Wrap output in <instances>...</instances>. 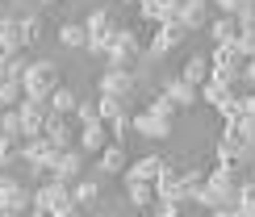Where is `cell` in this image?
Here are the masks:
<instances>
[{
  "mask_svg": "<svg viewBox=\"0 0 255 217\" xmlns=\"http://www.w3.org/2000/svg\"><path fill=\"white\" fill-rule=\"evenodd\" d=\"M59 63L55 59H29L25 75H21V88H25L29 101H50V92L59 88Z\"/></svg>",
  "mask_w": 255,
  "mask_h": 217,
  "instance_id": "6da1fadb",
  "label": "cell"
},
{
  "mask_svg": "<svg viewBox=\"0 0 255 217\" xmlns=\"http://www.w3.org/2000/svg\"><path fill=\"white\" fill-rule=\"evenodd\" d=\"M109 67H130L134 71V63L142 59V42H138L134 29H113V42H109Z\"/></svg>",
  "mask_w": 255,
  "mask_h": 217,
  "instance_id": "7a4b0ae2",
  "label": "cell"
},
{
  "mask_svg": "<svg viewBox=\"0 0 255 217\" xmlns=\"http://www.w3.org/2000/svg\"><path fill=\"white\" fill-rule=\"evenodd\" d=\"M59 155H63V150H59L55 142H50L46 134H42V138H25V142L17 146V159H21V163H29L34 171H50Z\"/></svg>",
  "mask_w": 255,
  "mask_h": 217,
  "instance_id": "3957f363",
  "label": "cell"
},
{
  "mask_svg": "<svg viewBox=\"0 0 255 217\" xmlns=\"http://www.w3.org/2000/svg\"><path fill=\"white\" fill-rule=\"evenodd\" d=\"M63 205H71V188H67V184H59V180H46V184H38V188H34V201H29V213L46 217V213L63 209Z\"/></svg>",
  "mask_w": 255,
  "mask_h": 217,
  "instance_id": "277c9868",
  "label": "cell"
},
{
  "mask_svg": "<svg viewBox=\"0 0 255 217\" xmlns=\"http://www.w3.org/2000/svg\"><path fill=\"white\" fill-rule=\"evenodd\" d=\"M101 92H105V96H118V101L130 105L134 92H138V75H134L130 67H105V75H101Z\"/></svg>",
  "mask_w": 255,
  "mask_h": 217,
  "instance_id": "5b68a950",
  "label": "cell"
},
{
  "mask_svg": "<svg viewBox=\"0 0 255 217\" xmlns=\"http://www.w3.org/2000/svg\"><path fill=\"white\" fill-rule=\"evenodd\" d=\"M184 38H188V29L180 25V21H163V25L155 29V38H151V46H146V54H151V59H163V54H172L176 46H184Z\"/></svg>",
  "mask_w": 255,
  "mask_h": 217,
  "instance_id": "8992f818",
  "label": "cell"
},
{
  "mask_svg": "<svg viewBox=\"0 0 255 217\" xmlns=\"http://www.w3.org/2000/svg\"><path fill=\"white\" fill-rule=\"evenodd\" d=\"M17 113H21V134L25 138H42V125H46V117H50V105L25 96V101L17 105Z\"/></svg>",
  "mask_w": 255,
  "mask_h": 217,
  "instance_id": "52a82bcc",
  "label": "cell"
},
{
  "mask_svg": "<svg viewBox=\"0 0 255 217\" xmlns=\"http://www.w3.org/2000/svg\"><path fill=\"white\" fill-rule=\"evenodd\" d=\"M42 134H46L59 150H76V117L50 113V117H46V125H42Z\"/></svg>",
  "mask_w": 255,
  "mask_h": 217,
  "instance_id": "ba28073f",
  "label": "cell"
},
{
  "mask_svg": "<svg viewBox=\"0 0 255 217\" xmlns=\"http://www.w3.org/2000/svg\"><path fill=\"white\" fill-rule=\"evenodd\" d=\"M130 125H134V129H138L142 138H151V142H163V138H172V134H176V121H163V117L146 113V108L130 117Z\"/></svg>",
  "mask_w": 255,
  "mask_h": 217,
  "instance_id": "9c48e42d",
  "label": "cell"
},
{
  "mask_svg": "<svg viewBox=\"0 0 255 217\" xmlns=\"http://www.w3.org/2000/svg\"><path fill=\"white\" fill-rule=\"evenodd\" d=\"M46 176H50V180H59V184H67V188H71V184H76V180L84 176V155H80V150H63V155L55 159V167H50Z\"/></svg>",
  "mask_w": 255,
  "mask_h": 217,
  "instance_id": "30bf717a",
  "label": "cell"
},
{
  "mask_svg": "<svg viewBox=\"0 0 255 217\" xmlns=\"http://www.w3.org/2000/svg\"><path fill=\"white\" fill-rule=\"evenodd\" d=\"M176 21L188 29V34H197V29H205L209 21V0H180V13H176Z\"/></svg>",
  "mask_w": 255,
  "mask_h": 217,
  "instance_id": "8fae6325",
  "label": "cell"
},
{
  "mask_svg": "<svg viewBox=\"0 0 255 217\" xmlns=\"http://www.w3.org/2000/svg\"><path fill=\"white\" fill-rule=\"evenodd\" d=\"M76 142H80V146H76L80 155H101V150L109 146V125H105V121H92V125H84Z\"/></svg>",
  "mask_w": 255,
  "mask_h": 217,
  "instance_id": "7c38bea8",
  "label": "cell"
},
{
  "mask_svg": "<svg viewBox=\"0 0 255 217\" xmlns=\"http://www.w3.org/2000/svg\"><path fill=\"white\" fill-rule=\"evenodd\" d=\"M163 167H167L163 155H142L138 163H130V167H126V180H146V184H155V176H159Z\"/></svg>",
  "mask_w": 255,
  "mask_h": 217,
  "instance_id": "4fadbf2b",
  "label": "cell"
},
{
  "mask_svg": "<svg viewBox=\"0 0 255 217\" xmlns=\"http://www.w3.org/2000/svg\"><path fill=\"white\" fill-rule=\"evenodd\" d=\"M138 13H142L146 21H155V25H163V21H176L180 0H142V4H138Z\"/></svg>",
  "mask_w": 255,
  "mask_h": 217,
  "instance_id": "5bb4252c",
  "label": "cell"
},
{
  "mask_svg": "<svg viewBox=\"0 0 255 217\" xmlns=\"http://www.w3.org/2000/svg\"><path fill=\"white\" fill-rule=\"evenodd\" d=\"M97 163H101V176H122L130 163H126V146H118V142H109L97 155Z\"/></svg>",
  "mask_w": 255,
  "mask_h": 217,
  "instance_id": "9a60e30c",
  "label": "cell"
},
{
  "mask_svg": "<svg viewBox=\"0 0 255 217\" xmlns=\"http://www.w3.org/2000/svg\"><path fill=\"white\" fill-rule=\"evenodd\" d=\"M101 201V180H76L71 184V205H80V209H92V205Z\"/></svg>",
  "mask_w": 255,
  "mask_h": 217,
  "instance_id": "2e32d148",
  "label": "cell"
},
{
  "mask_svg": "<svg viewBox=\"0 0 255 217\" xmlns=\"http://www.w3.org/2000/svg\"><path fill=\"white\" fill-rule=\"evenodd\" d=\"M201 188H205V171H201V167L180 171V205H193Z\"/></svg>",
  "mask_w": 255,
  "mask_h": 217,
  "instance_id": "e0dca14e",
  "label": "cell"
},
{
  "mask_svg": "<svg viewBox=\"0 0 255 217\" xmlns=\"http://www.w3.org/2000/svg\"><path fill=\"white\" fill-rule=\"evenodd\" d=\"M84 29H88V42L92 38H113V17H109V8H92L88 13V21H84Z\"/></svg>",
  "mask_w": 255,
  "mask_h": 217,
  "instance_id": "ac0fdd59",
  "label": "cell"
},
{
  "mask_svg": "<svg viewBox=\"0 0 255 217\" xmlns=\"http://www.w3.org/2000/svg\"><path fill=\"white\" fill-rule=\"evenodd\" d=\"M159 197H167V201H180V171L172 167V163H167V167L155 176V201H159Z\"/></svg>",
  "mask_w": 255,
  "mask_h": 217,
  "instance_id": "d6986e66",
  "label": "cell"
},
{
  "mask_svg": "<svg viewBox=\"0 0 255 217\" xmlns=\"http://www.w3.org/2000/svg\"><path fill=\"white\" fill-rule=\"evenodd\" d=\"M126 197H130L134 209H151V205H155V184H146V180H126Z\"/></svg>",
  "mask_w": 255,
  "mask_h": 217,
  "instance_id": "ffe728a7",
  "label": "cell"
},
{
  "mask_svg": "<svg viewBox=\"0 0 255 217\" xmlns=\"http://www.w3.org/2000/svg\"><path fill=\"white\" fill-rule=\"evenodd\" d=\"M205 29H209V42H214V46H226V42H235V34H239V21L235 17H214Z\"/></svg>",
  "mask_w": 255,
  "mask_h": 217,
  "instance_id": "44dd1931",
  "label": "cell"
},
{
  "mask_svg": "<svg viewBox=\"0 0 255 217\" xmlns=\"http://www.w3.org/2000/svg\"><path fill=\"white\" fill-rule=\"evenodd\" d=\"M180 80L193 84V88H201V84L209 80V54H193V59L184 63V71H180Z\"/></svg>",
  "mask_w": 255,
  "mask_h": 217,
  "instance_id": "7402d4cb",
  "label": "cell"
},
{
  "mask_svg": "<svg viewBox=\"0 0 255 217\" xmlns=\"http://www.w3.org/2000/svg\"><path fill=\"white\" fill-rule=\"evenodd\" d=\"M163 92L176 101V108H193V105H197V88H193V84H184L180 75H176V80H167Z\"/></svg>",
  "mask_w": 255,
  "mask_h": 217,
  "instance_id": "603a6c76",
  "label": "cell"
},
{
  "mask_svg": "<svg viewBox=\"0 0 255 217\" xmlns=\"http://www.w3.org/2000/svg\"><path fill=\"white\" fill-rule=\"evenodd\" d=\"M59 42L71 46V50L88 46V29H84V21H63V25H59Z\"/></svg>",
  "mask_w": 255,
  "mask_h": 217,
  "instance_id": "cb8c5ba5",
  "label": "cell"
},
{
  "mask_svg": "<svg viewBox=\"0 0 255 217\" xmlns=\"http://www.w3.org/2000/svg\"><path fill=\"white\" fill-rule=\"evenodd\" d=\"M50 113H63V117H71V113H76V105H80V96L76 92H71V88H63V84H59V88L55 92H50Z\"/></svg>",
  "mask_w": 255,
  "mask_h": 217,
  "instance_id": "d4e9b609",
  "label": "cell"
},
{
  "mask_svg": "<svg viewBox=\"0 0 255 217\" xmlns=\"http://www.w3.org/2000/svg\"><path fill=\"white\" fill-rule=\"evenodd\" d=\"M0 134H4L8 142H25V134H21V113H17V108H0Z\"/></svg>",
  "mask_w": 255,
  "mask_h": 217,
  "instance_id": "484cf974",
  "label": "cell"
},
{
  "mask_svg": "<svg viewBox=\"0 0 255 217\" xmlns=\"http://www.w3.org/2000/svg\"><path fill=\"white\" fill-rule=\"evenodd\" d=\"M235 209H239V213H255V180H251V176L239 180V188H235Z\"/></svg>",
  "mask_w": 255,
  "mask_h": 217,
  "instance_id": "4316f807",
  "label": "cell"
},
{
  "mask_svg": "<svg viewBox=\"0 0 255 217\" xmlns=\"http://www.w3.org/2000/svg\"><path fill=\"white\" fill-rule=\"evenodd\" d=\"M126 108H130V105H126V101H118V96H105V92L97 96V113H101V121H105V125H109V121H118Z\"/></svg>",
  "mask_w": 255,
  "mask_h": 217,
  "instance_id": "83f0119b",
  "label": "cell"
},
{
  "mask_svg": "<svg viewBox=\"0 0 255 217\" xmlns=\"http://www.w3.org/2000/svg\"><path fill=\"white\" fill-rule=\"evenodd\" d=\"M205 184H209V188H218V192H235L239 188V171L214 167V171H205Z\"/></svg>",
  "mask_w": 255,
  "mask_h": 217,
  "instance_id": "f1b7e54d",
  "label": "cell"
},
{
  "mask_svg": "<svg viewBox=\"0 0 255 217\" xmlns=\"http://www.w3.org/2000/svg\"><path fill=\"white\" fill-rule=\"evenodd\" d=\"M17 25H21V42H25V50H29V46H38V38H42V13L21 17Z\"/></svg>",
  "mask_w": 255,
  "mask_h": 217,
  "instance_id": "f546056e",
  "label": "cell"
},
{
  "mask_svg": "<svg viewBox=\"0 0 255 217\" xmlns=\"http://www.w3.org/2000/svg\"><path fill=\"white\" fill-rule=\"evenodd\" d=\"M21 101H25L21 80H0V108H17Z\"/></svg>",
  "mask_w": 255,
  "mask_h": 217,
  "instance_id": "4dcf8cb0",
  "label": "cell"
},
{
  "mask_svg": "<svg viewBox=\"0 0 255 217\" xmlns=\"http://www.w3.org/2000/svg\"><path fill=\"white\" fill-rule=\"evenodd\" d=\"M146 113L163 117V121H176V113H180V108H176V101H172V96H167V92H159L155 101H151V108H146Z\"/></svg>",
  "mask_w": 255,
  "mask_h": 217,
  "instance_id": "1f68e13d",
  "label": "cell"
},
{
  "mask_svg": "<svg viewBox=\"0 0 255 217\" xmlns=\"http://www.w3.org/2000/svg\"><path fill=\"white\" fill-rule=\"evenodd\" d=\"M230 46H235V54H239L243 63H247L251 54H255V29H239V34H235V42H230Z\"/></svg>",
  "mask_w": 255,
  "mask_h": 217,
  "instance_id": "d6a6232c",
  "label": "cell"
},
{
  "mask_svg": "<svg viewBox=\"0 0 255 217\" xmlns=\"http://www.w3.org/2000/svg\"><path fill=\"white\" fill-rule=\"evenodd\" d=\"M218 113H222V117H226V121H239V117H243V92L235 88V92H230V96H226V101H222V105H218Z\"/></svg>",
  "mask_w": 255,
  "mask_h": 217,
  "instance_id": "836d02e7",
  "label": "cell"
},
{
  "mask_svg": "<svg viewBox=\"0 0 255 217\" xmlns=\"http://www.w3.org/2000/svg\"><path fill=\"white\" fill-rule=\"evenodd\" d=\"M71 117H76V125H92V121H101V113H97V101H80Z\"/></svg>",
  "mask_w": 255,
  "mask_h": 217,
  "instance_id": "e575fe53",
  "label": "cell"
},
{
  "mask_svg": "<svg viewBox=\"0 0 255 217\" xmlns=\"http://www.w3.org/2000/svg\"><path fill=\"white\" fill-rule=\"evenodd\" d=\"M25 67H29V59H25V54H13V59H8V67H4V75H0V80H21V75H25Z\"/></svg>",
  "mask_w": 255,
  "mask_h": 217,
  "instance_id": "d590c367",
  "label": "cell"
},
{
  "mask_svg": "<svg viewBox=\"0 0 255 217\" xmlns=\"http://www.w3.org/2000/svg\"><path fill=\"white\" fill-rule=\"evenodd\" d=\"M151 209H155V217H180V209H184V205H180V201H167V197H159Z\"/></svg>",
  "mask_w": 255,
  "mask_h": 217,
  "instance_id": "8d00e7d4",
  "label": "cell"
},
{
  "mask_svg": "<svg viewBox=\"0 0 255 217\" xmlns=\"http://www.w3.org/2000/svg\"><path fill=\"white\" fill-rule=\"evenodd\" d=\"M109 134H113V142L122 146V142H126V134H130V113H122L118 121H109Z\"/></svg>",
  "mask_w": 255,
  "mask_h": 217,
  "instance_id": "74e56055",
  "label": "cell"
},
{
  "mask_svg": "<svg viewBox=\"0 0 255 217\" xmlns=\"http://www.w3.org/2000/svg\"><path fill=\"white\" fill-rule=\"evenodd\" d=\"M239 134H243V146H255V117H247V113L239 117Z\"/></svg>",
  "mask_w": 255,
  "mask_h": 217,
  "instance_id": "f35d334b",
  "label": "cell"
},
{
  "mask_svg": "<svg viewBox=\"0 0 255 217\" xmlns=\"http://www.w3.org/2000/svg\"><path fill=\"white\" fill-rule=\"evenodd\" d=\"M218 142H230V146H243V134H239V121H226V129H222Z\"/></svg>",
  "mask_w": 255,
  "mask_h": 217,
  "instance_id": "ab89813d",
  "label": "cell"
},
{
  "mask_svg": "<svg viewBox=\"0 0 255 217\" xmlns=\"http://www.w3.org/2000/svg\"><path fill=\"white\" fill-rule=\"evenodd\" d=\"M209 8H218L222 17H235L239 13V0H209Z\"/></svg>",
  "mask_w": 255,
  "mask_h": 217,
  "instance_id": "60d3db41",
  "label": "cell"
},
{
  "mask_svg": "<svg viewBox=\"0 0 255 217\" xmlns=\"http://www.w3.org/2000/svg\"><path fill=\"white\" fill-rule=\"evenodd\" d=\"M46 217H84V209H80V205H63V209L46 213Z\"/></svg>",
  "mask_w": 255,
  "mask_h": 217,
  "instance_id": "b9f144b4",
  "label": "cell"
},
{
  "mask_svg": "<svg viewBox=\"0 0 255 217\" xmlns=\"http://www.w3.org/2000/svg\"><path fill=\"white\" fill-rule=\"evenodd\" d=\"M243 84H255V54L243 63Z\"/></svg>",
  "mask_w": 255,
  "mask_h": 217,
  "instance_id": "7bdbcfd3",
  "label": "cell"
},
{
  "mask_svg": "<svg viewBox=\"0 0 255 217\" xmlns=\"http://www.w3.org/2000/svg\"><path fill=\"white\" fill-rule=\"evenodd\" d=\"M243 113L255 117V92H251V96H243Z\"/></svg>",
  "mask_w": 255,
  "mask_h": 217,
  "instance_id": "ee69618b",
  "label": "cell"
},
{
  "mask_svg": "<svg viewBox=\"0 0 255 217\" xmlns=\"http://www.w3.org/2000/svg\"><path fill=\"white\" fill-rule=\"evenodd\" d=\"M63 4V0H38V8H42V13H46V8H59Z\"/></svg>",
  "mask_w": 255,
  "mask_h": 217,
  "instance_id": "f6af8a7d",
  "label": "cell"
},
{
  "mask_svg": "<svg viewBox=\"0 0 255 217\" xmlns=\"http://www.w3.org/2000/svg\"><path fill=\"white\" fill-rule=\"evenodd\" d=\"M209 217H230V209H209Z\"/></svg>",
  "mask_w": 255,
  "mask_h": 217,
  "instance_id": "bcb514c9",
  "label": "cell"
},
{
  "mask_svg": "<svg viewBox=\"0 0 255 217\" xmlns=\"http://www.w3.org/2000/svg\"><path fill=\"white\" fill-rule=\"evenodd\" d=\"M8 167H13V163H4V159H0V180H4V176H8Z\"/></svg>",
  "mask_w": 255,
  "mask_h": 217,
  "instance_id": "7dc6e473",
  "label": "cell"
},
{
  "mask_svg": "<svg viewBox=\"0 0 255 217\" xmlns=\"http://www.w3.org/2000/svg\"><path fill=\"white\" fill-rule=\"evenodd\" d=\"M239 4H255V0H239Z\"/></svg>",
  "mask_w": 255,
  "mask_h": 217,
  "instance_id": "c3c4849f",
  "label": "cell"
},
{
  "mask_svg": "<svg viewBox=\"0 0 255 217\" xmlns=\"http://www.w3.org/2000/svg\"><path fill=\"white\" fill-rule=\"evenodd\" d=\"M25 217H38V213H25Z\"/></svg>",
  "mask_w": 255,
  "mask_h": 217,
  "instance_id": "681fc988",
  "label": "cell"
},
{
  "mask_svg": "<svg viewBox=\"0 0 255 217\" xmlns=\"http://www.w3.org/2000/svg\"><path fill=\"white\" fill-rule=\"evenodd\" d=\"M126 4H134V0H126Z\"/></svg>",
  "mask_w": 255,
  "mask_h": 217,
  "instance_id": "f907efd6",
  "label": "cell"
}]
</instances>
